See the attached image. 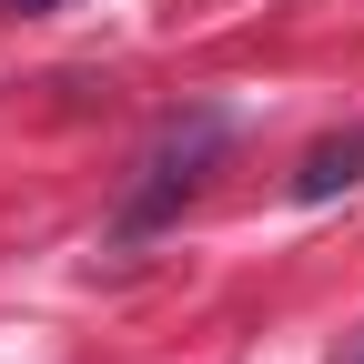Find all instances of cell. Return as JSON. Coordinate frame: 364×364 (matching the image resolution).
<instances>
[{"mask_svg":"<svg viewBox=\"0 0 364 364\" xmlns=\"http://www.w3.org/2000/svg\"><path fill=\"white\" fill-rule=\"evenodd\" d=\"M223 142H233V122H223L213 102H203V112H182V122L162 132V142L142 152V182L122 193L112 233H122V243H132V233H162V223H172L182 203H193V193H203V172L223 162Z\"/></svg>","mask_w":364,"mask_h":364,"instance_id":"cell-1","label":"cell"},{"mask_svg":"<svg viewBox=\"0 0 364 364\" xmlns=\"http://www.w3.org/2000/svg\"><path fill=\"white\" fill-rule=\"evenodd\" d=\"M354 182H364V122L344 132V142H314V152H304L294 203H334V193H354Z\"/></svg>","mask_w":364,"mask_h":364,"instance_id":"cell-2","label":"cell"},{"mask_svg":"<svg viewBox=\"0 0 364 364\" xmlns=\"http://www.w3.org/2000/svg\"><path fill=\"white\" fill-rule=\"evenodd\" d=\"M0 11H51V0H0Z\"/></svg>","mask_w":364,"mask_h":364,"instance_id":"cell-3","label":"cell"}]
</instances>
